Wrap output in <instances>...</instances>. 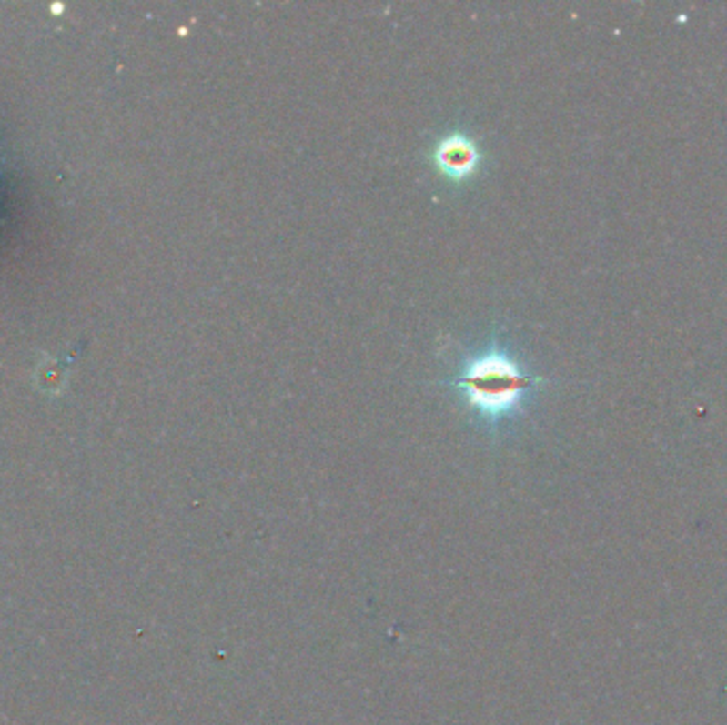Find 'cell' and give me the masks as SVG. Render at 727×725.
Here are the masks:
<instances>
[{
  "label": "cell",
  "instance_id": "cell-1",
  "mask_svg": "<svg viewBox=\"0 0 727 725\" xmlns=\"http://www.w3.org/2000/svg\"><path fill=\"white\" fill-rule=\"evenodd\" d=\"M530 383L532 379H528L509 356L500 351H490L472 357L466 364L458 386L474 408L498 418L520 405Z\"/></svg>",
  "mask_w": 727,
  "mask_h": 725
},
{
  "label": "cell",
  "instance_id": "cell-2",
  "mask_svg": "<svg viewBox=\"0 0 727 725\" xmlns=\"http://www.w3.org/2000/svg\"><path fill=\"white\" fill-rule=\"evenodd\" d=\"M434 160L442 173L449 179H464L477 168L479 164V149L474 147V143L464 135H451L445 136L436 145Z\"/></svg>",
  "mask_w": 727,
  "mask_h": 725
}]
</instances>
